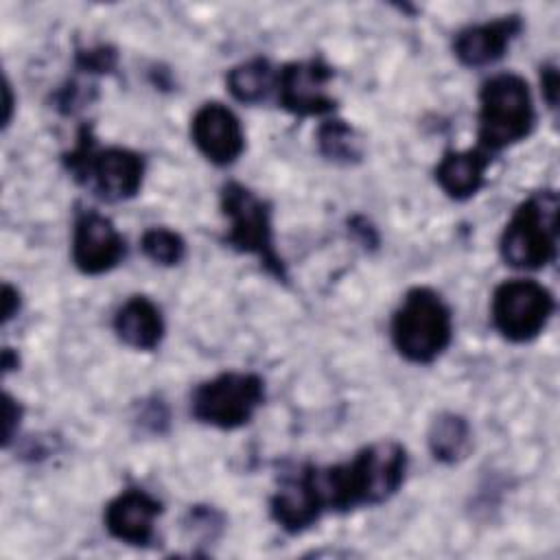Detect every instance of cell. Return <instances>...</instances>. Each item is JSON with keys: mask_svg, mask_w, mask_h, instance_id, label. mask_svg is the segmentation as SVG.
<instances>
[{"mask_svg": "<svg viewBox=\"0 0 560 560\" xmlns=\"http://www.w3.org/2000/svg\"><path fill=\"white\" fill-rule=\"evenodd\" d=\"M332 79L330 66L322 59L291 61L278 77V101L295 116H322L335 109V98L328 94V81Z\"/></svg>", "mask_w": 560, "mask_h": 560, "instance_id": "9c48e42d", "label": "cell"}, {"mask_svg": "<svg viewBox=\"0 0 560 560\" xmlns=\"http://www.w3.org/2000/svg\"><path fill=\"white\" fill-rule=\"evenodd\" d=\"M523 22L518 15H505L492 22L475 24L457 33L453 42L455 57L468 68H483L499 61L510 42L521 33Z\"/></svg>", "mask_w": 560, "mask_h": 560, "instance_id": "4fadbf2b", "label": "cell"}, {"mask_svg": "<svg viewBox=\"0 0 560 560\" xmlns=\"http://www.w3.org/2000/svg\"><path fill=\"white\" fill-rule=\"evenodd\" d=\"M140 247L149 260L162 267L179 265L186 256V241L168 228H149L140 238Z\"/></svg>", "mask_w": 560, "mask_h": 560, "instance_id": "d6986e66", "label": "cell"}, {"mask_svg": "<svg viewBox=\"0 0 560 560\" xmlns=\"http://www.w3.org/2000/svg\"><path fill=\"white\" fill-rule=\"evenodd\" d=\"M392 339L407 361H435L453 339V315L442 295L429 287L409 289L394 313Z\"/></svg>", "mask_w": 560, "mask_h": 560, "instance_id": "3957f363", "label": "cell"}, {"mask_svg": "<svg viewBox=\"0 0 560 560\" xmlns=\"http://www.w3.org/2000/svg\"><path fill=\"white\" fill-rule=\"evenodd\" d=\"M195 147L217 166H228L245 149V136L238 118L221 103L201 105L190 120Z\"/></svg>", "mask_w": 560, "mask_h": 560, "instance_id": "8fae6325", "label": "cell"}, {"mask_svg": "<svg viewBox=\"0 0 560 560\" xmlns=\"http://www.w3.org/2000/svg\"><path fill=\"white\" fill-rule=\"evenodd\" d=\"M20 311V293L9 282L2 284V322L7 324Z\"/></svg>", "mask_w": 560, "mask_h": 560, "instance_id": "603a6c76", "label": "cell"}, {"mask_svg": "<svg viewBox=\"0 0 560 560\" xmlns=\"http://www.w3.org/2000/svg\"><path fill=\"white\" fill-rule=\"evenodd\" d=\"M221 208L230 219L228 243L243 254L258 256L269 273L287 280L284 265L273 247L271 206L243 184L230 182L221 188Z\"/></svg>", "mask_w": 560, "mask_h": 560, "instance_id": "8992f818", "label": "cell"}, {"mask_svg": "<svg viewBox=\"0 0 560 560\" xmlns=\"http://www.w3.org/2000/svg\"><path fill=\"white\" fill-rule=\"evenodd\" d=\"M405 472V446L394 440H381L361 448L346 464L304 466L298 477L322 516L324 512H348L387 501L402 486Z\"/></svg>", "mask_w": 560, "mask_h": 560, "instance_id": "6da1fadb", "label": "cell"}, {"mask_svg": "<svg viewBox=\"0 0 560 560\" xmlns=\"http://www.w3.org/2000/svg\"><path fill=\"white\" fill-rule=\"evenodd\" d=\"M125 258V238L114 223L96 212L85 210L74 221L72 260L85 276H101L112 271Z\"/></svg>", "mask_w": 560, "mask_h": 560, "instance_id": "30bf717a", "label": "cell"}, {"mask_svg": "<svg viewBox=\"0 0 560 560\" xmlns=\"http://www.w3.org/2000/svg\"><path fill=\"white\" fill-rule=\"evenodd\" d=\"M536 122L529 85L523 77L501 72L479 92V144L486 153L525 140Z\"/></svg>", "mask_w": 560, "mask_h": 560, "instance_id": "7a4b0ae2", "label": "cell"}, {"mask_svg": "<svg viewBox=\"0 0 560 560\" xmlns=\"http://www.w3.org/2000/svg\"><path fill=\"white\" fill-rule=\"evenodd\" d=\"M553 295L536 280H505L492 293V324L514 343L536 339L553 313Z\"/></svg>", "mask_w": 560, "mask_h": 560, "instance_id": "ba28073f", "label": "cell"}, {"mask_svg": "<svg viewBox=\"0 0 560 560\" xmlns=\"http://www.w3.org/2000/svg\"><path fill=\"white\" fill-rule=\"evenodd\" d=\"M116 335L136 350H155L164 337V317L144 295H133L114 315Z\"/></svg>", "mask_w": 560, "mask_h": 560, "instance_id": "9a60e30c", "label": "cell"}, {"mask_svg": "<svg viewBox=\"0 0 560 560\" xmlns=\"http://www.w3.org/2000/svg\"><path fill=\"white\" fill-rule=\"evenodd\" d=\"M317 147L324 158L339 164H354L363 155V144L359 133L339 118L324 120L317 129Z\"/></svg>", "mask_w": 560, "mask_h": 560, "instance_id": "ac0fdd59", "label": "cell"}, {"mask_svg": "<svg viewBox=\"0 0 560 560\" xmlns=\"http://www.w3.org/2000/svg\"><path fill=\"white\" fill-rule=\"evenodd\" d=\"M225 83H228L230 94L236 101H241L245 105H254V103H260L262 98H267L276 79H273L271 63L262 57H256V59L234 66L228 72Z\"/></svg>", "mask_w": 560, "mask_h": 560, "instance_id": "e0dca14e", "label": "cell"}, {"mask_svg": "<svg viewBox=\"0 0 560 560\" xmlns=\"http://www.w3.org/2000/svg\"><path fill=\"white\" fill-rule=\"evenodd\" d=\"M429 448L438 462L455 464L470 451L468 422L457 413H442L431 422Z\"/></svg>", "mask_w": 560, "mask_h": 560, "instance_id": "2e32d148", "label": "cell"}, {"mask_svg": "<svg viewBox=\"0 0 560 560\" xmlns=\"http://www.w3.org/2000/svg\"><path fill=\"white\" fill-rule=\"evenodd\" d=\"M66 166L79 184L90 186L107 201L131 199L142 188V155L125 147L96 149L88 127H83L79 144L66 155Z\"/></svg>", "mask_w": 560, "mask_h": 560, "instance_id": "277c9868", "label": "cell"}, {"mask_svg": "<svg viewBox=\"0 0 560 560\" xmlns=\"http://www.w3.org/2000/svg\"><path fill=\"white\" fill-rule=\"evenodd\" d=\"M116 66V50L109 46H96L77 52V68L83 72H112Z\"/></svg>", "mask_w": 560, "mask_h": 560, "instance_id": "ffe728a7", "label": "cell"}, {"mask_svg": "<svg viewBox=\"0 0 560 560\" xmlns=\"http://www.w3.org/2000/svg\"><path fill=\"white\" fill-rule=\"evenodd\" d=\"M2 418H4V422H2V444L9 446V442L13 440V433L20 427V420H22V407L11 394H4Z\"/></svg>", "mask_w": 560, "mask_h": 560, "instance_id": "44dd1931", "label": "cell"}, {"mask_svg": "<svg viewBox=\"0 0 560 560\" xmlns=\"http://www.w3.org/2000/svg\"><path fill=\"white\" fill-rule=\"evenodd\" d=\"M11 112H13V96H11V85L9 81L4 83V127L11 122Z\"/></svg>", "mask_w": 560, "mask_h": 560, "instance_id": "cb8c5ba5", "label": "cell"}, {"mask_svg": "<svg viewBox=\"0 0 560 560\" xmlns=\"http://www.w3.org/2000/svg\"><path fill=\"white\" fill-rule=\"evenodd\" d=\"M262 400L265 383L258 374L223 372L192 392L190 409L199 422L232 431L247 424Z\"/></svg>", "mask_w": 560, "mask_h": 560, "instance_id": "52a82bcc", "label": "cell"}, {"mask_svg": "<svg viewBox=\"0 0 560 560\" xmlns=\"http://www.w3.org/2000/svg\"><path fill=\"white\" fill-rule=\"evenodd\" d=\"M540 85H542L545 101L553 109L556 107V94H558V70H556V66L540 68Z\"/></svg>", "mask_w": 560, "mask_h": 560, "instance_id": "7402d4cb", "label": "cell"}, {"mask_svg": "<svg viewBox=\"0 0 560 560\" xmlns=\"http://www.w3.org/2000/svg\"><path fill=\"white\" fill-rule=\"evenodd\" d=\"M162 514V503L149 492L129 488L112 499L105 508L107 532L127 545L144 547L153 540L155 518Z\"/></svg>", "mask_w": 560, "mask_h": 560, "instance_id": "7c38bea8", "label": "cell"}, {"mask_svg": "<svg viewBox=\"0 0 560 560\" xmlns=\"http://www.w3.org/2000/svg\"><path fill=\"white\" fill-rule=\"evenodd\" d=\"M488 164L490 153L483 149L446 151L435 166V182L451 199L464 201L483 186Z\"/></svg>", "mask_w": 560, "mask_h": 560, "instance_id": "5bb4252c", "label": "cell"}, {"mask_svg": "<svg viewBox=\"0 0 560 560\" xmlns=\"http://www.w3.org/2000/svg\"><path fill=\"white\" fill-rule=\"evenodd\" d=\"M558 195L542 190L525 199L508 221L499 249L516 269H540L556 258Z\"/></svg>", "mask_w": 560, "mask_h": 560, "instance_id": "5b68a950", "label": "cell"}]
</instances>
